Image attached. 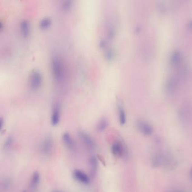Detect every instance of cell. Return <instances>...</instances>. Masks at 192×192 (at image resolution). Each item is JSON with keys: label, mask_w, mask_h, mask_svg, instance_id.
I'll list each match as a JSON object with an SVG mask.
<instances>
[{"label": "cell", "mask_w": 192, "mask_h": 192, "mask_svg": "<svg viewBox=\"0 0 192 192\" xmlns=\"http://www.w3.org/2000/svg\"><path fill=\"white\" fill-rule=\"evenodd\" d=\"M54 140L52 137L51 136H46L41 143V152L45 156L50 155L54 149Z\"/></svg>", "instance_id": "2"}, {"label": "cell", "mask_w": 192, "mask_h": 192, "mask_svg": "<svg viewBox=\"0 0 192 192\" xmlns=\"http://www.w3.org/2000/svg\"><path fill=\"white\" fill-rule=\"evenodd\" d=\"M108 121L107 118L103 117L100 119L97 124V130L99 132H103L108 127Z\"/></svg>", "instance_id": "14"}, {"label": "cell", "mask_w": 192, "mask_h": 192, "mask_svg": "<svg viewBox=\"0 0 192 192\" xmlns=\"http://www.w3.org/2000/svg\"><path fill=\"white\" fill-rule=\"evenodd\" d=\"M118 116H119V121L121 125L125 124L126 122V116L124 110L122 106L118 107Z\"/></svg>", "instance_id": "15"}, {"label": "cell", "mask_w": 192, "mask_h": 192, "mask_svg": "<svg viewBox=\"0 0 192 192\" xmlns=\"http://www.w3.org/2000/svg\"><path fill=\"white\" fill-rule=\"evenodd\" d=\"M63 141L64 142V144L67 148L71 150V151H76V143L74 140L73 139L72 136L68 133L65 132L63 135Z\"/></svg>", "instance_id": "9"}, {"label": "cell", "mask_w": 192, "mask_h": 192, "mask_svg": "<svg viewBox=\"0 0 192 192\" xmlns=\"http://www.w3.org/2000/svg\"><path fill=\"white\" fill-rule=\"evenodd\" d=\"M78 136L85 147H86L90 150L94 149L95 146V142L92 139V137L90 136L88 134L83 131H80L78 132Z\"/></svg>", "instance_id": "4"}, {"label": "cell", "mask_w": 192, "mask_h": 192, "mask_svg": "<svg viewBox=\"0 0 192 192\" xmlns=\"http://www.w3.org/2000/svg\"><path fill=\"white\" fill-rule=\"evenodd\" d=\"M29 83L31 88L33 90H38L42 84V77L40 73L37 71H34L31 73L29 77Z\"/></svg>", "instance_id": "3"}, {"label": "cell", "mask_w": 192, "mask_h": 192, "mask_svg": "<svg viewBox=\"0 0 192 192\" xmlns=\"http://www.w3.org/2000/svg\"><path fill=\"white\" fill-rule=\"evenodd\" d=\"M172 60L173 63H177V61H179V60H180V55L178 52H175L173 54Z\"/></svg>", "instance_id": "20"}, {"label": "cell", "mask_w": 192, "mask_h": 192, "mask_svg": "<svg viewBox=\"0 0 192 192\" xmlns=\"http://www.w3.org/2000/svg\"><path fill=\"white\" fill-rule=\"evenodd\" d=\"M136 125L139 130L145 136H150L153 132L152 126L144 121H138Z\"/></svg>", "instance_id": "7"}, {"label": "cell", "mask_w": 192, "mask_h": 192, "mask_svg": "<svg viewBox=\"0 0 192 192\" xmlns=\"http://www.w3.org/2000/svg\"><path fill=\"white\" fill-rule=\"evenodd\" d=\"M23 192H26V191H23Z\"/></svg>", "instance_id": "22"}, {"label": "cell", "mask_w": 192, "mask_h": 192, "mask_svg": "<svg viewBox=\"0 0 192 192\" xmlns=\"http://www.w3.org/2000/svg\"><path fill=\"white\" fill-rule=\"evenodd\" d=\"M52 71L54 77L57 81H60L63 75V66L60 59L55 56L52 60Z\"/></svg>", "instance_id": "1"}, {"label": "cell", "mask_w": 192, "mask_h": 192, "mask_svg": "<svg viewBox=\"0 0 192 192\" xmlns=\"http://www.w3.org/2000/svg\"><path fill=\"white\" fill-rule=\"evenodd\" d=\"M51 24V20L49 18H44L41 20L40 22V27L41 28L45 29L48 27V26Z\"/></svg>", "instance_id": "16"}, {"label": "cell", "mask_w": 192, "mask_h": 192, "mask_svg": "<svg viewBox=\"0 0 192 192\" xmlns=\"http://www.w3.org/2000/svg\"><path fill=\"white\" fill-rule=\"evenodd\" d=\"M60 118V108L58 104H55L52 110L51 122L52 126H55L59 124Z\"/></svg>", "instance_id": "10"}, {"label": "cell", "mask_w": 192, "mask_h": 192, "mask_svg": "<svg viewBox=\"0 0 192 192\" xmlns=\"http://www.w3.org/2000/svg\"><path fill=\"white\" fill-rule=\"evenodd\" d=\"M190 177L192 179V168H191V170L190 171Z\"/></svg>", "instance_id": "21"}, {"label": "cell", "mask_w": 192, "mask_h": 192, "mask_svg": "<svg viewBox=\"0 0 192 192\" xmlns=\"http://www.w3.org/2000/svg\"><path fill=\"white\" fill-rule=\"evenodd\" d=\"M112 154L114 156L122 157L125 154V149L124 145L120 141H115L112 145L111 147Z\"/></svg>", "instance_id": "6"}, {"label": "cell", "mask_w": 192, "mask_h": 192, "mask_svg": "<svg viewBox=\"0 0 192 192\" xmlns=\"http://www.w3.org/2000/svg\"><path fill=\"white\" fill-rule=\"evenodd\" d=\"M20 28L22 35L25 37H27L29 35L30 30V26L28 20H22L20 23Z\"/></svg>", "instance_id": "13"}, {"label": "cell", "mask_w": 192, "mask_h": 192, "mask_svg": "<svg viewBox=\"0 0 192 192\" xmlns=\"http://www.w3.org/2000/svg\"><path fill=\"white\" fill-rule=\"evenodd\" d=\"M13 143V138L12 136H8L5 141L4 148L5 151H8L12 147Z\"/></svg>", "instance_id": "17"}, {"label": "cell", "mask_w": 192, "mask_h": 192, "mask_svg": "<svg viewBox=\"0 0 192 192\" xmlns=\"http://www.w3.org/2000/svg\"><path fill=\"white\" fill-rule=\"evenodd\" d=\"M105 57L106 58L108 59V60H110V59H112L113 56V52L112 51L111 49H108L106 52H105Z\"/></svg>", "instance_id": "19"}, {"label": "cell", "mask_w": 192, "mask_h": 192, "mask_svg": "<svg viewBox=\"0 0 192 192\" xmlns=\"http://www.w3.org/2000/svg\"><path fill=\"white\" fill-rule=\"evenodd\" d=\"M73 176L77 181L81 184L88 185L90 182L89 176L86 173L80 170H75L73 171Z\"/></svg>", "instance_id": "8"}, {"label": "cell", "mask_w": 192, "mask_h": 192, "mask_svg": "<svg viewBox=\"0 0 192 192\" xmlns=\"http://www.w3.org/2000/svg\"><path fill=\"white\" fill-rule=\"evenodd\" d=\"M62 8L64 10H68L71 7V1H64L62 2Z\"/></svg>", "instance_id": "18"}, {"label": "cell", "mask_w": 192, "mask_h": 192, "mask_svg": "<svg viewBox=\"0 0 192 192\" xmlns=\"http://www.w3.org/2000/svg\"><path fill=\"white\" fill-rule=\"evenodd\" d=\"M88 165L90 171L92 176H94L96 174L98 168V161L95 156L90 157L88 160Z\"/></svg>", "instance_id": "11"}, {"label": "cell", "mask_w": 192, "mask_h": 192, "mask_svg": "<svg viewBox=\"0 0 192 192\" xmlns=\"http://www.w3.org/2000/svg\"><path fill=\"white\" fill-rule=\"evenodd\" d=\"M40 175L37 171L33 172L30 180V188L33 190L35 189L40 184Z\"/></svg>", "instance_id": "12"}, {"label": "cell", "mask_w": 192, "mask_h": 192, "mask_svg": "<svg viewBox=\"0 0 192 192\" xmlns=\"http://www.w3.org/2000/svg\"><path fill=\"white\" fill-rule=\"evenodd\" d=\"M170 159L162 154H157L153 157L152 165L154 167H159L162 166L169 165Z\"/></svg>", "instance_id": "5"}]
</instances>
